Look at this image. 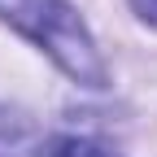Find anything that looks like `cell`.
<instances>
[{
    "label": "cell",
    "instance_id": "obj_2",
    "mask_svg": "<svg viewBox=\"0 0 157 157\" xmlns=\"http://www.w3.org/2000/svg\"><path fill=\"white\" fill-rule=\"evenodd\" d=\"M39 157H118L113 148L96 144V140H78V135H57L39 148Z\"/></svg>",
    "mask_w": 157,
    "mask_h": 157
},
{
    "label": "cell",
    "instance_id": "obj_1",
    "mask_svg": "<svg viewBox=\"0 0 157 157\" xmlns=\"http://www.w3.org/2000/svg\"><path fill=\"white\" fill-rule=\"evenodd\" d=\"M0 17L22 35H31L74 83L105 87V66L92 35L66 0H0Z\"/></svg>",
    "mask_w": 157,
    "mask_h": 157
},
{
    "label": "cell",
    "instance_id": "obj_3",
    "mask_svg": "<svg viewBox=\"0 0 157 157\" xmlns=\"http://www.w3.org/2000/svg\"><path fill=\"white\" fill-rule=\"evenodd\" d=\"M131 5H135V13H140L144 22H153V26H157V0H131Z\"/></svg>",
    "mask_w": 157,
    "mask_h": 157
},
{
    "label": "cell",
    "instance_id": "obj_4",
    "mask_svg": "<svg viewBox=\"0 0 157 157\" xmlns=\"http://www.w3.org/2000/svg\"><path fill=\"white\" fill-rule=\"evenodd\" d=\"M0 157H5V153H0Z\"/></svg>",
    "mask_w": 157,
    "mask_h": 157
}]
</instances>
